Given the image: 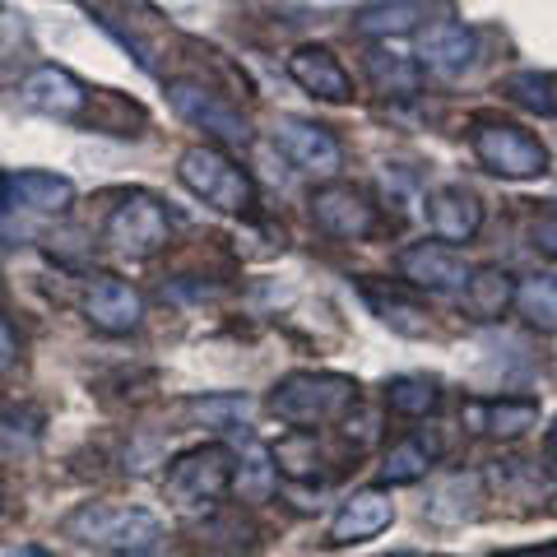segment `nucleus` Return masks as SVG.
<instances>
[{
    "label": "nucleus",
    "instance_id": "393cba45",
    "mask_svg": "<svg viewBox=\"0 0 557 557\" xmlns=\"http://www.w3.org/2000/svg\"><path fill=\"white\" fill-rule=\"evenodd\" d=\"M47 437V413L38 405H0V456H38Z\"/></svg>",
    "mask_w": 557,
    "mask_h": 557
},
{
    "label": "nucleus",
    "instance_id": "473e14b6",
    "mask_svg": "<svg viewBox=\"0 0 557 557\" xmlns=\"http://www.w3.org/2000/svg\"><path fill=\"white\" fill-rule=\"evenodd\" d=\"M14 362H20V335H14V325L0 317V376H5Z\"/></svg>",
    "mask_w": 557,
    "mask_h": 557
},
{
    "label": "nucleus",
    "instance_id": "6ab92c4d",
    "mask_svg": "<svg viewBox=\"0 0 557 557\" xmlns=\"http://www.w3.org/2000/svg\"><path fill=\"white\" fill-rule=\"evenodd\" d=\"M428 228L432 237L442 242H469L479 228H483V205L474 190H465V186H442V190H432L428 196Z\"/></svg>",
    "mask_w": 557,
    "mask_h": 557
},
{
    "label": "nucleus",
    "instance_id": "ddd939ff",
    "mask_svg": "<svg viewBox=\"0 0 557 557\" xmlns=\"http://www.w3.org/2000/svg\"><path fill=\"white\" fill-rule=\"evenodd\" d=\"M395 270L409 288H428V293H456V288L465 293L469 274H474V265L456 247H442V242H413V247L395 256Z\"/></svg>",
    "mask_w": 557,
    "mask_h": 557
},
{
    "label": "nucleus",
    "instance_id": "39448f33",
    "mask_svg": "<svg viewBox=\"0 0 557 557\" xmlns=\"http://www.w3.org/2000/svg\"><path fill=\"white\" fill-rule=\"evenodd\" d=\"M469 149H474V159L493 172V177H507V182H534L548 172L544 139L530 135L525 126H516V121H502V116H474Z\"/></svg>",
    "mask_w": 557,
    "mask_h": 557
},
{
    "label": "nucleus",
    "instance_id": "c85d7f7f",
    "mask_svg": "<svg viewBox=\"0 0 557 557\" xmlns=\"http://www.w3.org/2000/svg\"><path fill=\"white\" fill-rule=\"evenodd\" d=\"M274 483H278L274 456H270L265 446L247 442V460H242V465H237V474H233V487L242 493V502H270Z\"/></svg>",
    "mask_w": 557,
    "mask_h": 557
},
{
    "label": "nucleus",
    "instance_id": "7c9ffc66",
    "mask_svg": "<svg viewBox=\"0 0 557 557\" xmlns=\"http://www.w3.org/2000/svg\"><path fill=\"white\" fill-rule=\"evenodd\" d=\"M186 413L196 423H209V428H233V423H247L251 413V399L247 395H214V399H190Z\"/></svg>",
    "mask_w": 557,
    "mask_h": 557
},
{
    "label": "nucleus",
    "instance_id": "bb28decb",
    "mask_svg": "<svg viewBox=\"0 0 557 557\" xmlns=\"http://www.w3.org/2000/svg\"><path fill=\"white\" fill-rule=\"evenodd\" d=\"M502 98L516 102L520 112L530 116H557V84L539 70H516V75L502 79Z\"/></svg>",
    "mask_w": 557,
    "mask_h": 557
},
{
    "label": "nucleus",
    "instance_id": "5701e85b",
    "mask_svg": "<svg viewBox=\"0 0 557 557\" xmlns=\"http://www.w3.org/2000/svg\"><path fill=\"white\" fill-rule=\"evenodd\" d=\"M437 465V442L428 437V432H409V437H399L395 446H386V456H381V483H418L428 479V469Z\"/></svg>",
    "mask_w": 557,
    "mask_h": 557
},
{
    "label": "nucleus",
    "instance_id": "9d476101",
    "mask_svg": "<svg viewBox=\"0 0 557 557\" xmlns=\"http://www.w3.org/2000/svg\"><path fill=\"white\" fill-rule=\"evenodd\" d=\"M274 145L293 168L307 172V177H335L344 168V145L335 139V131L321 126V121H311V116H278Z\"/></svg>",
    "mask_w": 557,
    "mask_h": 557
},
{
    "label": "nucleus",
    "instance_id": "9b49d317",
    "mask_svg": "<svg viewBox=\"0 0 557 557\" xmlns=\"http://www.w3.org/2000/svg\"><path fill=\"white\" fill-rule=\"evenodd\" d=\"M84 321H89L98 335H135L145 325V293H139L131 278L121 274H94L89 288H84Z\"/></svg>",
    "mask_w": 557,
    "mask_h": 557
},
{
    "label": "nucleus",
    "instance_id": "20e7f679",
    "mask_svg": "<svg viewBox=\"0 0 557 557\" xmlns=\"http://www.w3.org/2000/svg\"><path fill=\"white\" fill-rule=\"evenodd\" d=\"M233 474H237V456L223 442L190 446L168 465L163 493L177 511H214L233 493Z\"/></svg>",
    "mask_w": 557,
    "mask_h": 557
},
{
    "label": "nucleus",
    "instance_id": "a211bd4d",
    "mask_svg": "<svg viewBox=\"0 0 557 557\" xmlns=\"http://www.w3.org/2000/svg\"><path fill=\"white\" fill-rule=\"evenodd\" d=\"M260 548V530L237 511H214L190 525V553L196 557H251Z\"/></svg>",
    "mask_w": 557,
    "mask_h": 557
},
{
    "label": "nucleus",
    "instance_id": "c9c22d12",
    "mask_svg": "<svg viewBox=\"0 0 557 557\" xmlns=\"http://www.w3.org/2000/svg\"><path fill=\"white\" fill-rule=\"evenodd\" d=\"M0 511H5V487H0Z\"/></svg>",
    "mask_w": 557,
    "mask_h": 557
},
{
    "label": "nucleus",
    "instance_id": "f257e3e1",
    "mask_svg": "<svg viewBox=\"0 0 557 557\" xmlns=\"http://www.w3.org/2000/svg\"><path fill=\"white\" fill-rule=\"evenodd\" d=\"M61 534L108 557H145L163 544V520L145 507H116V502H79L61 520Z\"/></svg>",
    "mask_w": 557,
    "mask_h": 557
},
{
    "label": "nucleus",
    "instance_id": "412c9836",
    "mask_svg": "<svg viewBox=\"0 0 557 557\" xmlns=\"http://www.w3.org/2000/svg\"><path fill=\"white\" fill-rule=\"evenodd\" d=\"M362 70H368L372 89H376L381 98H413L418 89H423V65H418L409 51L372 47L368 61H362Z\"/></svg>",
    "mask_w": 557,
    "mask_h": 557
},
{
    "label": "nucleus",
    "instance_id": "2f4dec72",
    "mask_svg": "<svg viewBox=\"0 0 557 557\" xmlns=\"http://www.w3.org/2000/svg\"><path fill=\"white\" fill-rule=\"evenodd\" d=\"M530 237H534V251H539V256H548L553 265H557V209H548V214H539V219H534Z\"/></svg>",
    "mask_w": 557,
    "mask_h": 557
},
{
    "label": "nucleus",
    "instance_id": "b1692460",
    "mask_svg": "<svg viewBox=\"0 0 557 557\" xmlns=\"http://www.w3.org/2000/svg\"><path fill=\"white\" fill-rule=\"evenodd\" d=\"M274 469L278 474H288V479H298V483H321L330 479V456H325V446L317 442V432H288L284 442H278L274 450Z\"/></svg>",
    "mask_w": 557,
    "mask_h": 557
},
{
    "label": "nucleus",
    "instance_id": "aec40b11",
    "mask_svg": "<svg viewBox=\"0 0 557 557\" xmlns=\"http://www.w3.org/2000/svg\"><path fill=\"white\" fill-rule=\"evenodd\" d=\"M516 274L502 265H479L469 274V284L460 293V317L469 321H502L516 307Z\"/></svg>",
    "mask_w": 557,
    "mask_h": 557
},
{
    "label": "nucleus",
    "instance_id": "1a4fd4ad",
    "mask_svg": "<svg viewBox=\"0 0 557 557\" xmlns=\"http://www.w3.org/2000/svg\"><path fill=\"white\" fill-rule=\"evenodd\" d=\"M311 223L325 233V237H335V242H368L376 233V205L372 196L362 186L354 182H325L311 190Z\"/></svg>",
    "mask_w": 557,
    "mask_h": 557
},
{
    "label": "nucleus",
    "instance_id": "6e6552de",
    "mask_svg": "<svg viewBox=\"0 0 557 557\" xmlns=\"http://www.w3.org/2000/svg\"><path fill=\"white\" fill-rule=\"evenodd\" d=\"M108 89H89L75 70L65 65H38L28 70L24 84H20V98L28 112H42V116H57V121H94L98 102Z\"/></svg>",
    "mask_w": 557,
    "mask_h": 557
},
{
    "label": "nucleus",
    "instance_id": "e433bc0d",
    "mask_svg": "<svg viewBox=\"0 0 557 557\" xmlns=\"http://www.w3.org/2000/svg\"><path fill=\"white\" fill-rule=\"evenodd\" d=\"M0 260H5V247H0Z\"/></svg>",
    "mask_w": 557,
    "mask_h": 557
},
{
    "label": "nucleus",
    "instance_id": "a878e982",
    "mask_svg": "<svg viewBox=\"0 0 557 557\" xmlns=\"http://www.w3.org/2000/svg\"><path fill=\"white\" fill-rule=\"evenodd\" d=\"M423 14H428V5H409V0H395V5H362V10H354V33H362V38H395V33L418 28Z\"/></svg>",
    "mask_w": 557,
    "mask_h": 557
},
{
    "label": "nucleus",
    "instance_id": "f3484780",
    "mask_svg": "<svg viewBox=\"0 0 557 557\" xmlns=\"http://www.w3.org/2000/svg\"><path fill=\"white\" fill-rule=\"evenodd\" d=\"M465 423L479 437L493 442H516L530 428H539V399H469L465 405Z\"/></svg>",
    "mask_w": 557,
    "mask_h": 557
},
{
    "label": "nucleus",
    "instance_id": "f704fd0d",
    "mask_svg": "<svg viewBox=\"0 0 557 557\" xmlns=\"http://www.w3.org/2000/svg\"><path fill=\"white\" fill-rule=\"evenodd\" d=\"M544 450H548V460L557 465V418H553V428L544 432Z\"/></svg>",
    "mask_w": 557,
    "mask_h": 557
},
{
    "label": "nucleus",
    "instance_id": "2eb2a0df",
    "mask_svg": "<svg viewBox=\"0 0 557 557\" xmlns=\"http://www.w3.org/2000/svg\"><path fill=\"white\" fill-rule=\"evenodd\" d=\"M288 75H293L298 89H307L311 98H321V102H348L354 98V75H348L344 61L330 47H317V42L298 47L288 57Z\"/></svg>",
    "mask_w": 557,
    "mask_h": 557
},
{
    "label": "nucleus",
    "instance_id": "c756f323",
    "mask_svg": "<svg viewBox=\"0 0 557 557\" xmlns=\"http://www.w3.org/2000/svg\"><path fill=\"white\" fill-rule=\"evenodd\" d=\"M437 399H442V391L432 376H395L386 386V405L405 418H428L437 409Z\"/></svg>",
    "mask_w": 557,
    "mask_h": 557
},
{
    "label": "nucleus",
    "instance_id": "4468645a",
    "mask_svg": "<svg viewBox=\"0 0 557 557\" xmlns=\"http://www.w3.org/2000/svg\"><path fill=\"white\" fill-rule=\"evenodd\" d=\"M0 205L28 209V214H65L75 205V182L57 172H0Z\"/></svg>",
    "mask_w": 557,
    "mask_h": 557
},
{
    "label": "nucleus",
    "instance_id": "7ed1b4c3",
    "mask_svg": "<svg viewBox=\"0 0 557 557\" xmlns=\"http://www.w3.org/2000/svg\"><path fill=\"white\" fill-rule=\"evenodd\" d=\"M177 182L196 200L214 205L219 214H251L256 209V182L251 172L233 163L219 145H190L177 159Z\"/></svg>",
    "mask_w": 557,
    "mask_h": 557
},
{
    "label": "nucleus",
    "instance_id": "0eeeda50",
    "mask_svg": "<svg viewBox=\"0 0 557 557\" xmlns=\"http://www.w3.org/2000/svg\"><path fill=\"white\" fill-rule=\"evenodd\" d=\"M172 237V223H168V209L149 196V190H131L112 205L108 223H102V242L126 256V260H149L168 247Z\"/></svg>",
    "mask_w": 557,
    "mask_h": 557
},
{
    "label": "nucleus",
    "instance_id": "cd10ccee",
    "mask_svg": "<svg viewBox=\"0 0 557 557\" xmlns=\"http://www.w3.org/2000/svg\"><path fill=\"white\" fill-rule=\"evenodd\" d=\"M516 307L534 330H557V274H530L516 288Z\"/></svg>",
    "mask_w": 557,
    "mask_h": 557
},
{
    "label": "nucleus",
    "instance_id": "72a5a7b5",
    "mask_svg": "<svg viewBox=\"0 0 557 557\" xmlns=\"http://www.w3.org/2000/svg\"><path fill=\"white\" fill-rule=\"evenodd\" d=\"M502 557H557V544H544V548H516V553H502Z\"/></svg>",
    "mask_w": 557,
    "mask_h": 557
},
{
    "label": "nucleus",
    "instance_id": "4be33fe9",
    "mask_svg": "<svg viewBox=\"0 0 557 557\" xmlns=\"http://www.w3.org/2000/svg\"><path fill=\"white\" fill-rule=\"evenodd\" d=\"M362 298H368V307H372L376 317L395 330V335H405V339H423L428 330H432L428 307H423V302H413V298H405V293L386 288V284H362Z\"/></svg>",
    "mask_w": 557,
    "mask_h": 557
},
{
    "label": "nucleus",
    "instance_id": "423d86ee",
    "mask_svg": "<svg viewBox=\"0 0 557 557\" xmlns=\"http://www.w3.org/2000/svg\"><path fill=\"white\" fill-rule=\"evenodd\" d=\"M168 102L190 131H205V145H233V149L251 145V121L219 89H209L205 79H186V75L168 79Z\"/></svg>",
    "mask_w": 557,
    "mask_h": 557
},
{
    "label": "nucleus",
    "instance_id": "dca6fc26",
    "mask_svg": "<svg viewBox=\"0 0 557 557\" xmlns=\"http://www.w3.org/2000/svg\"><path fill=\"white\" fill-rule=\"evenodd\" d=\"M391 520H395L391 493H381V487H358V493L335 511V520H330V544H339V548L368 544V539H376L381 530H391Z\"/></svg>",
    "mask_w": 557,
    "mask_h": 557
},
{
    "label": "nucleus",
    "instance_id": "f03ea898",
    "mask_svg": "<svg viewBox=\"0 0 557 557\" xmlns=\"http://www.w3.org/2000/svg\"><path fill=\"white\" fill-rule=\"evenodd\" d=\"M358 381L344 372H288L274 381L270 391V413L293 432H317L330 423H344L358 409Z\"/></svg>",
    "mask_w": 557,
    "mask_h": 557
},
{
    "label": "nucleus",
    "instance_id": "f8f14e48",
    "mask_svg": "<svg viewBox=\"0 0 557 557\" xmlns=\"http://www.w3.org/2000/svg\"><path fill=\"white\" fill-rule=\"evenodd\" d=\"M479 57V33L469 28L465 20H432L418 28V42H413V61L432 70L442 79H456L465 75Z\"/></svg>",
    "mask_w": 557,
    "mask_h": 557
}]
</instances>
